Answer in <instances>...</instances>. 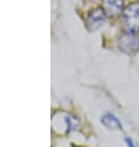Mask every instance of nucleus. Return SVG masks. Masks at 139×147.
I'll return each mask as SVG.
<instances>
[{
	"label": "nucleus",
	"mask_w": 139,
	"mask_h": 147,
	"mask_svg": "<svg viewBox=\"0 0 139 147\" xmlns=\"http://www.w3.org/2000/svg\"><path fill=\"white\" fill-rule=\"evenodd\" d=\"M124 0H102V9L107 16H118L123 11Z\"/></svg>",
	"instance_id": "obj_4"
},
{
	"label": "nucleus",
	"mask_w": 139,
	"mask_h": 147,
	"mask_svg": "<svg viewBox=\"0 0 139 147\" xmlns=\"http://www.w3.org/2000/svg\"><path fill=\"white\" fill-rule=\"evenodd\" d=\"M101 122L104 124L107 129H111V130H122V124L121 121L117 119L113 114H105L102 115L101 117Z\"/></svg>",
	"instance_id": "obj_5"
},
{
	"label": "nucleus",
	"mask_w": 139,
	"mask_h": 147,
	"mask_svg": "<svg viewBox=\"0 0 139 147\" xmlns=\"http://www.w3.org/2000/svg\"><path fill=\"white\" fill-rule=\"evenodd\" d=\"M126 144H127V146L128 147H137L136 145H134V142H133V140L132 138H129V137H126Z\"/></svg>",
	"instance_id": "obj_7"
},
{
	"label": "nucleus",
	"mask_w": 139,
	"mask_h": 147,
	"mask_svg": "<svg viewBox=\"0 0 139 147\" xmlns=\"http://www.w3.org/2000/svg\"><path fill=\"white\" fill-rule=\"evenodd\" d=\"M73 147H78V146H73Z\"/></svg>",
	"instance_id": "obj_8"
},
{
	"label": "nucleus",
	"mask_w": 139,
	"mask_h": 147,
	"mask_svg": "<svg viewBox=\"0 0 139 147\" xmlns=\"http://www.w3.org/2000/svg\"><path fill=\"white\" fill-rule=\"evenodd\" d=\"M118 48L124 53H134L139 50V37L134 32L126 31L118 38Z\"/></svg>",
	"instance_id": "obj_2"
},
{
	"label": "nucleus",
	"mask_w": 139,
	"mask_h": 147,
	"mask_svg": "<svg viewBox=\"0 0 139 147\" xmlns=\"http://www.w3.org/2000/svg\"><path fill=\"white\" fill-rule=\"evenodd\" d=\"M106 13L104 9H94L89 13L88 19H86V24L90 30H96L100 26H102L106 21Z\"/></svg>",
	"instance_id": "obj_3"
},
{
	"label": "nucleus",
	"mask_w": 139,
	"mask_h": 147,
	"mask_svg": "<svg viewBox=\"0 0 139 147\" xmlns=\"http://www.w3.org/2000/svg\"><path fill=\"white\" fill-rule=\"evenodd\" d=\"M79 125V120L76 119L75 116L73 115H67L65 116V126H67V130H65V134H69L73 130H75Z\"/></svg>",
	"instance_id": "obj_6"
},
{
	"label": "nucleus",
	"mask_w": 139,
	"mask_h": 147,
	"mask_svg": "<svg viewBox=\"0 0 139 147\" xmlns=\"http://www.w3.org/2000/svg\"><path fill=\"white\" fill-rule=\"evenodd\" d=\"M122 22L124 31L134 32L139 31V3H133L127 6L122 13Z\"/></svg>",
	"instance_id": "obj_1"
}]
</instances>
